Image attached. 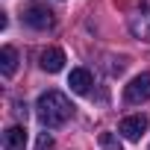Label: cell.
Returning a JSON list of instances; mask_svg holds the SVG:
<instances>
[{
  "mask_svg": "<svg viewBox=\"0 0 150 150\" xmlns=\"http://www.w3.org/2000/svg\"><path fill=\"white\" fill-rule=\"evenodd\" d=\"M35 112H38V121H41L44 127H59V124H65V121L74 115V106H71V100H68L62 91L50 88V91L38 94Z\"/></svg>",
  "mask_w": 150,
  "mask_h": 150,
  "instance_id": "obj_1",
  "label": "cell"
},
{
  "mask_svg": "<svg viewBox=\"0 0 150 150\" xmlns=\"http://www.w3.org/2000/svg\"><path fill=\"white\" fill-rule=\"evenodd\" d=\"M24 24L33 30H47V27H53V12L44 3H27L24 6Z\"/></svg>",
  "mask_w": 150,
  "mask_h": 150,
  "instance_id": "obj_2",
  "label": "cell"
},
{
  "mask_svg": "<svg viewBox=\"0 0 150 150\" xmlns=\"http://www.w3.org/2000/svg\"><path fill=\"white\" fill-rule=\"evenodd\" d=\"M124 100L127 103H144L150 100V74H138L129 80V86L124 88Z\"/></svg>",
  "mask_w": 150,
  "mask_h": 150,
  "instance_id": "obj_3",
  "label": "cell"
},
{
  "mask_svg": "<svg viewBox=\"0 0 150 150\" xmlns=\"http://www.w3.org/2000/svg\"><path fill=\"white\" fill-rule=\"evenodd\" d=\"M144 129H147V118H144V115H129V118H124L121 127H118V132H121L127 141H138V138L144 135Z\"/></svg>",
  "mask_w": 150,
  "mask_h": 150,
  "instance_id": "obj_4",
  "label": "cell"
},
{
  "mask_svg": "<svg viewBox=\"0 0 150 150\" xmlns=\"http://www.w3.org/2000/svg\"><path fill=\"white\" fill-rule=\"evenodd\" d=\"M38 65H41L47 74H59V71L65 68V50H59V47H44V50L38 53Z\"/></svg>",
  "mask_w": 150,
  "mask_h": 150,
  "instance_id": "obj_5",
  "label": "cell"
},
{
  "mask_svg": "<svg viewBox=\"0 0 150 150\" xmlns=\"http://www.w3.org/2000/svg\"><path fill=\"white\" fill-rule=\"evenodd\" d=\"M27 147V129L21 124H12L3 129V150H24Z\"/></svg>",
  "mask_w": 150,
  "mask_h": 150,
  "instance_id": "obj_6",
  "label": "cell"
},
{
  "mask_svg": "<svg viewBox=\"0 0 150 150\" xmlns=\"http://www.w3.org/2000/svg\"><path fill=\"white\" fill-rule=\"evenodd\" d=\"M68 86H71L74 94H88V88H91V71L88 68H74L71 77H68Z\"/></svg>",
  "mask_w": 150,
  "mask_h": 150,
  "instance_id": "obj_7",
  "label": "cell"
},
{
  "mask_svg": "<svg viewBox=\"0 0 150 150\" xmlns=\"http://www.w3.org/2000/svg\"><path fill=\"white\" fill-rule=\"evenodd\" d=\"M129 30L138 35V38H147L150 35V9H141L129 18Z\"/></svg>",
  "mask_w": 150,
  "mask_h": 150,
  "instance_id": "obj_8",
  "label": "cell"
},
{
  "mask_svg": "<svg viewBox=\"0 0 150 150\" xmlns=\"http://www.w3.org/2000/svg\"><path fill=\"white\" fill-rule=\"evenodd\" d=\"M0 71H3V77H12L18 71V50L9 47V44L0 50Z\"/></svg>",
  "mask_w": 150,
  "mask_h": 150,
  "instance_id": "obj_9",
  "label": "cell"
},
{
  "mask_svg": "<svg viewBox=\"0 0 150 150\" xmlns=\"http://www.w3.org/2000/svg\"><path fill=\"white\" fill-rule=\"evenodd\" d=\"M100 147L103 150H124V144H121V138L115 135V132H100Z\"/></svg>",
  "mask_w": 150,
  "mask_h": 150,
  "instance_id": "obj_10",
  "label": "cell"
},
{
  "mask_svg": "<svg viewBox=\"0 0 150 150\" xmlns=\"http://www.w3.org/2000/svg\"><path fill=\"white\" fill-rule=\"evenodd\" d=\"M50 147H53V138H50L47 132H41L38 141H35V150H50Z\"/></svg>",
  "mask_w": 150,
  "mask_h": 150,
  "instance_id": "obj_11",
  "label": "cell"
}]
</instances>
